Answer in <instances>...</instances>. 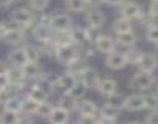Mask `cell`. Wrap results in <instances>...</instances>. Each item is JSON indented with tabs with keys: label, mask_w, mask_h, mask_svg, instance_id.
<instances>
[{
	"label": "cell",
	"mask_w": 158,
	"mask_h": 124,
	"mask_svg": "<svg viewBox=\"0 0 158 124\" xmlns=\"http://www.w3.org/2000/svg\"><path fill=\"white\" fill-rule=\"evenodd\" d=\"M56 58L59 62L64 63V65H72L75 61L78 60V54L76 51V49L73 47V45L71 46H61V47H56Z\"/></svg>",
	"instance_id": "cell-1"
},
{
	"label": "cell",
	"mask_w": 158,
	"mask_h": 124,
	"mask_svg": "<svg viewBox=\"0 0 158 124\" xmlns=\"http://www.w3.org/2000/svg\"><path fill=\"white\" fill-rule=\"evenodd\" d=\"M153 76L152 73H148V72H143V71H139L137 73L133 74V77L131 78V87L133 88H137V90H148L152 87L153 85Z\"/></svg>",
	"instance_id": "cell-2"
},
{
	"label": "cell",
	"mask_w": 158,
	"mask_h": 124,
	"mask_svg": "<svg viewBox=\"0 0 158 124\" xmlns=\"http://www.w3.org/2000/svg\"><path fill=\"white\" fill-rule=\"evenodd\" d=\"M80 77H81V82L87 88H97L98 82H100V77H98V72L95 68L86 66L81 71Z\"/></svg>",
	"instance_id": "cell-3"
},
{
	"label": "cell",
	"mask_w": 158,
	"mask_h": 124,
	"mask_svg": "<svg viewBox=\"0 0 158 124\" xmlns=\"http://www.w3.org/2000/svg\"><path fill=\"white\" fill-rule=\"evenodd\" d=\"M11 19L15 24L20 25V26H30L34 22V15L30 10L24 9V8H19L15 9L11 13Z\"/></svg>",
	"instance_id": "cell-4"
},
{
	"label": "cell",
	"mask_w": 158,
	"mask_h": 124,
	"mask_svg": "<svg viewBox=\"0 0 158 124\" xmlns=\"http://www.w3.org/2000/svg\"><path fill=\"white\" fill-rule=\"evenodd\" d=\"M72 20L69 15L66 14H57L51 16V22H50V27L57 32H64L67 31L71 27Z\"/></svg>",
	"instance_id": "cell-5"
},
{
	"label": "cell",
	"mask_w": 158,
	"mask_h": 124,
	"mask_svg": "<svg viewBox=\"0 0 158 124\" xmlns=\"http://www.w3.org/2000/svg\"><path fill=\"white\" fill-rule=\"evenodd\" d=\"M106 65L111 70H121V68H123L127 65L125 54L118 52V51H113V52L108 54L107 57H106Z\"/></svg>",
	"instance_id": "cell-6"
},
{
	"label": "cell",
	"mask_w": 158,
	"mask_h": 124,
	"mask_svg": "<svg viewBox=\"0 0 158 124\" xmlns=\"http://www.w3.org/2000/svg\"><path fill=\"white\" fill-rule=\"evenodd\" d=\"M121 14H122V18L127 20L138 19L142 14V9L135 2H126L121 5Z\"/></svg>",
	"instance_id": "cell-7"
},
{
	"label": "cell",
	"mask_w": 158,
	"mask_h": 124,
	"mask_svg": "<svg viewBox=\"0 0 158 124\" xmlns=\"http://www.w3.org/2000/svg\"><path fill=\"white\" fill-rule=\"evenodd\" d=\"M146 108V97L142 94H133L126 98L123 109L128 112H137Z\"/></svg>",
	"instance_id": "cell-8"
},
{
	"label": "cell",
	"mask_w": 158,
	"mask_h": 124,
	"mask_svg": "<svg viewBox=\"0 0 158 124\" xmlns=\"http://www.w3.org/2000/svg\"><path fill=\"white\" fill-rule=\"evenodd\" d=\"M157 63H158V61H157L156 55L147 52V54H142V56H141V58H139L137 66L139 67V71L152 73V72L156 70Z\"/></svg>",
	"instance_id": "cell-9"
},
{
	"label": "cell",
	"mask_w": 158,
	"mask_h": 124,
	"mask_svg": "<svg viewBox=\"0 0 158 124\" xmlns=\"http://www.w3.org/2000/svg\"><path fill=\"white\" fill-rule=\"evenodd\" d=\"M9 62L16 67V68H23L29 61H27V56H26V51H25V47H19V49H15L13 50L9 56Z\"/></svg>",
	"instance_id": "cell-10"
},
{
	"label": "cell",
	"mask_w": 158,
	"mask_h": 124,
	"mask_svg": "<svg viewBox=\"0 0 158 124\" xmlns=\"http://www.w3.org/2000/svg\"><path fill=\"white\" fill-rule=\"evenodd\" d=\"M76 82H77L76 76L72 74L71 72H67V73H65V74L57 77L56 81H54V87L57 86L59 88L64 90L65 93H67V92L76 85Z\"/></svg>",
	"instance_id": "cell-11"
},
{
	"label": "cell",
	"mask_w": 158,
	"mask_h": 124,
	"mask_svg": "<svg viewBox=\"0 0 158 124\" xmlns=\"http://www.w3.org/2000/svg\"><path fill=\"white\" fill-rule=\"evenodd\" d=\"M95 46L96 49L100 51V52H103V54H111L114 51V47H116V42L110 36H105V35H101L96 38V42H95Z\"/></svg>",
	"instance_id": "cell-12"
},
{
	"label": "cell",
	"mask_w": 158,
	"mask_h": 124,
	"mask_svg": "<svg viewBox=\"0 0 158 124\" xmlns=\"http://www.w3.org/2000/svg\"><path fill=\"white\" fill-rule=\"evenodd\" d=\"M86 21L92 29H100L105 22V14L101 10L94 8L87 13Z\"/></svg>",
	"instance_id": "cell-13"
},
{
	"label": "cell",
	"mask_w": 158,
	"mask_h": 124,
	"mask_svg": "<svg viewBox=\"0 0 158 124\" xmlns=\"http://www.w3.org/2000/svg\"><path fill=\"white\" fill-rule=\"evenodd\" d=\"M51 27L50 26H46V25H41L39 24L35 26L32 34H34V37L41 42H49V41L52 38V35H51Z\"/></svg>",
	"instance_id": "cell-14"
},
{
	"label": "cell",
	"mask_w": 158,
	"mask_h": 124,
	"mask_svg": "<svg viewBox=\"0 0 158 124\" xmlns=\"http://www.w3.org/2000/svg\"><path fill=\"white\" fill-rule=\"evenodd\" d=\"M97 90L103 96H111L113 93H116V90H117V83L114 79H111V78H105L102 81L98 82V86H97Z\"/></svg>",
	"instance_id": "cell-15"
},
{
	"label": "cell",
	"mask_w": 158,
	"mask_h": 124,
	"mask_svg": "<svg viewBox=\"0 0 158 124\" xmlns=\"http://www.w3.org/2000/svg\"><path fill=\"white\" fill-rule=\"evenodd\" d=\"M49 120L51 122V124H67L69 120V112L57 107L54 108L51 115L49 117Z\"/></svg>",
	"instance_id": "cell-16"
},
{
	"label": "cell",
	"mask_w": 158,
	"mask_h": 124,
	"mask_svg": "<svg viewBox=\"0 0 158 124\" xmlns=\"http://www.w3.org/2000/svg\"><path fill=\"white\" fill-rule=\"evenodd\" d=\"M24 37L25 35L20 29H9L6 35L4 36V40L10 45H19L24 41Z\"/></svg>",
	"instance_id": "cell-17"
},
{
	"label": "cell",
	"mask_w": 158,
	"mask_h": 124,
	"mask_svg": "<svg viewBox=\"0 0 158 124\" xmlns=\"http://www.w3.org/2000/svg\"><path fill=\"white\" fill-rule=\"evenodd\" d=\"M136 41H137V36L132 30L122 34H117V42L125 47H132L136 44Z\"/></svg>",
	"instance_id": "cell-18"
},
{
	"label": "cell",
	"mask_w": 158,
	"mask_h": 124,
	"mask_svg": "<svg viewBox=\"0 0 158 124\" xmlns=\"http://www.w3.org/2000/svg\"><path fill=\"white\" fill-rule=\"evenodd\" d=\"M70 34H71L73 44H77V45H82V44H85L86 41L89 40V34L82 27H76Z\"/></svg>",
	"instance_id": "cell-19"
},
{
	"label": "cell",
	"mask_w": 158,
	"mask_h": 124,
	"mask_svg": "<svg viewBox=\"0 0 158 124\" xmlns=\"http://www.w3.org/2000/svg\"><path fill=\"white\" fill-rule=\"evenodd\" d=\"M59 107L65 109V110H67V112H70V110H72V109H75L77 107V101L73 97H71L69 93H65L59 99Z\"/></svg>",
	"instance_id": "cell-20"
},
{
	"label": "cell",
	"mask_w": 158,
	"mask_h": 124,
	"mask_svg": "<svg viewBox=\"0 0 158 124\" xmlns=\"http://www.w3.org/2000/svg\"><path fill=\"white\" fill-rule=\"evenodd\" d=\"M23 74H24V78H36L40 74V67H39L37 63H34V62H27L23 68Z\"/></svg>",
	"instance_id": "cell-21"
},
{
	"label": "cell",
	"mask_w": 158,
	"mask_h": 124,
	"mask_svg": "<svg viewBox=\"0 0 158 124\" xmlns=\"http://www.w3.org/2000/svg\"><path fill=\"white\" fill-rule=\"evenodd\" d=\"M125 101H126V97H123L122 94L113 93V94H111V96L107 97V103L106 104H108V106H111V107H113V108L120 110V109H123Z\"/></svg>",
	"instance_id": "cell-22"
},
{
	"label": "cell",
	"mask_w": 158,
	"mask_h": 124,
	"mask_svg": "<svg viewBox=\"0 0 158 124\" xmlns=\"http://www.w3.org/2000/svg\"><path fill=\"white\" fill-rule=\"evenodd\" d=\"M113 30L117 34H122V32H127L132 30V25H131V20H127L125 18H120L113 21Z\"/></svg>",
	"instance_id": "cell-23"
},
{
	"label": "cell",
	"mask_w": 158,
	"mask_h": 124,
	"mask_svg": "<svg viewBox=\"0 0 158 124\" xmlns=\"http://www.w3.org/2000/svg\"><path fill=\"white\" fill-rule=\"evenodd\" d=\"M78 110H80L81 115H95L97 112V107L91 101H82L78 104Z\"/></svg>",
	"instance_id": "cell-24"
},
{
	"label": "cell",
	"mask_w": 158,
	"mask_h": 124,
	"mask_svg": "<svg viewBox=\"0 0 158 124\" xmlns=\"http://www.w3.org/2000/svg\"><path fill=\"white\" fill-rule=\"evenodd\" d=\"M86 91H87V87L82 83L81 81H77V82H76V85H75V86H73V87H72L67 93L77 101V99H80V98H82V97L85 96Z\"/></svg>",
	"instance_id": "cell-25"
},
{
	"label": "cell",
	"mask_w": 158,
	"mask_h": 124,
	"mask_svg": "<svg viewBox=\"0 0 158 124\" xmlns=\"http://www.w3.org/2000/svg\"><path fill=\"white\" fill-rule=\"evenodd\" d=\"M4 107L6 110L19 113L21 110V107H23V101L19 99L18 97H10L4 102Z\"/></svg>",
	"instance_id": "cell-26"
},
{
	"label": "cell",
	"mask_w": 158,
	"mask_h": 124,
	"mask_svg": "<svg viewBox=\"0 0 158 124\" xmlns=\"http://www.w3.org/2000/svg\"><path fill=\"white\" fill-rule=\"evenodd\" d=\"M39 104L35 102L34 99H31L30 97H26L24 101H23V107H21V110L25 113V114H36V110L39 108Z\"/></svg>",
	"instance_id": "cell-27"
},
{
	"label": "cell",
	"mask_w": 158,
	"mask_h": 124,
	"mask_svg": "<svg viewBox=\"0 0 158 124\" xmlns=\"http://www.w3.org/2000/svg\"><path fill=\"white\" fill-rule=\"evenodd\" d=\"M67 8L73 13H80L84 11L87 6L86 0H66Z\"/></svg>",
	"instance_id": "cell-28"
},
{
	"label": "cell",
	"mask_w": 158,
	"mask_h": 124,
	"mask_svg": "<svg viewBox=\"0 0 158 124\" xmlns=\"http://www.w3.org/2000/svg\"><path fill=\"white\" fill-rule=\"evenodd\" d=\"M16 120H18V113L6 109L0 113V124H16Z\"/></svg>",
	"instance_id": "cell-29"
},
{
	"label": "cell",
	"mask_w": 158,
	"mask_h": 124,
	"mask_svg": "<svg viewBox=\"0 0 158 124\" xmlns=\"http://www.w3.org/2000/svg\"><path fill=\"white\" fill-rule=\"evenodd\" d=\"M27 97H30L31 99H34L35 102H37V103H44V102H46V98H48V94L43 91V90H40L37 86H35L31 91H30V93H29V96Z\"/></svg>",
	"instance_id": "cell-30"
},
{
	"label": "cell",
	"mask_w": 158,
	"mask_h": 124,
	"mask_svg": "<svg viewBox=\"0 0 158 124\" xmlns=\"http://www.w3.org/2000/svg\"><path fill=\"white\" fill-rule=\"evenodd\" d=\"M52 110H54V107H52L50 103L44 102V103L39 104V108H37V110H36V114H37L39 117H41V118H49V117L51 115Z\"/></svg>",
	"instance_id": "cell-31"
},
{
	"label": "cell",
	"mask_w": 158,
	"mask_h": 124,
	"mask_svg": "<svg viewBox=\"0 0 158 124\" xmlns=\"http://www.w3.org/2000/svg\"><path fill=\"white\" fill-rule=\"evenodd\" d=\"M40 90H43L48 96L54 91V82L52 81H49L48 78H40L37 82V85H36Z\"/></svg>",
	"instance_id": "cell-32"
},
{
	"label": "cell",
	"mask_w": 158,
	"mask_h": 124,
	"mask_svg": "<svg viewBox=\"0 0 158 124\" xmlns=\"http://www.w3.org/2000/svg\"><path fill=\"white\" fill-rule=\"evenodd\" d=\"M50 0H29V6L35 11H44L49 6Z\"/></svg>",
	"instance_id": "cell-33"
},
{
	"label": "cell",
	"mask_w": 158,
	"mask_h": 124,
	"mask_svg": "<svg viewBox=\"0 0 158 124\" xmlns=\"http://www.w3.org/2000/svg\"><path fill=\"white\" fill-rule=\"evenodd\" d=\"M118 109L108 106V104H105L103 108L101 109V117L103 118H108V119H116V117L118 115Z\"/></svg>",
	"instance_id": "cell-34"
},
{
	"label": "cell",
	"mask_w": 158,
	"mask_h": 124,
	"mask_svg": "<svg viewBox=\"0 0 158 124\" xmlns=\"http://www.w3.org/2000/svg\"><path fill=\"white\" fill-rule=\"evenodd\" d=\"M125 56H126V61H127V63L137 65L138 61H139V58H141V56H142V54H141L139 51L132 49V50H128V51L125 54Z\"/></svg>",
	"instance_id": "cell-35"
},
{
	"label": "cell",
	"mask_w": 158,
	"mask_h": 124,
	"mask_svg": "<svg viewBox=\"0 0 158 124\" xmlns=\"http://www.w3.org/2000/svg\"><path fill=\"white\" fill-rule=\"evenodd\" d=\"M146 37L149 42L153 44H158V25H152L147 29L146 32Z\"/></svg>",
	"instance_id": "cell-36"
},
{
	"label": "cell",
	"mask_w": 158,
	"mask_h": 124,
	"mask_svg": "<svg viewBox=\"0 0 158 124\" xmlns=\"http://www.w3.org/2000/svg\"><path fill=\"white\" fill-rule=\"evenodd\" d=\"M25 51H26L27 61H29V62L37 63V60H39V57H40V52L37 51V49L34 47V46H26V47H25Z\"/></svg>",
	"instance_id": "cell-37"
},
{
	"label": "cell",
	"mask_w": 158,
	"mask_h": 124,
	"mask_svg": "<svg viewBox=\"0 0 158 124\" xmlns=\"http://www.w3.org/2000/svg\"><path fill=\"white\" fill-rule=\"evenodd\" d=\"M144 97H146V108L151 109L152 112H156L158 109V93L144 96Z\"/></svg>",
	"instance_id": "cell-38"
},
{
	"label": "cell",
	"mask_w": 158,
	"mask_h": 124,
	"mask_svg": "<svg viewBox=\"0 0 158 124\" xmlns=\"http://www.w3.org/2000/svg\"><path fill=\"white\" fill-rule=\"evenodd\" d=\"M78 124H98V123L95 115H81Z\"/></svg>",
	"instance_id": "cell-39"
},
{
	"label": "cell",
	"mask_w": 158,
	"mask_h": 124,
	"mask_svg": "<svg viewBox=\"0 0 158 124\" xmlns=\"http://www.w3.org/2000/svg\"><path fill=\"white\" fill-rule=\"evenodd\" d=\"M16 124H34V120H32V118H31L29 114H25V115H18Z\"/></svg>",
	"instance_id": "cell-40"
},
{
	"label": "cell",
	"mask_w": 158,
	"mask_h": 124,
	"mask_svg": "<svg viewBox=\"0 0 158 124\" xmlns=\"http://www.w3.org/2000/svg\"><path fill=\"white\" fill-rule=\"evenodd\" d=\"M146 124H158V112H151L146 118Z\"/></svg>",
	"instance_id": "cell-41"
},
{
	"label": "cell",
	"mask_w": 158,
	"mask_h": 124,
	"mask_svg": "<svg viewBox=\"0 0 158 124\" xmlns=\"http://www.w3.org/2000/svg\"><path fill=\"white\" fill-rule=\"evenodd\" d=\"M149 13H151L154 18H158V0H154V2L151 3Z\"/></svg>",
	"instance_id": "cell-42"
},
{
	"label": "cell",
	"mask_w": 158,
	"mask_h": 124,
	"mask_svg": "<svg viewBox=\"0 0 158 124\" xmlns=\"http://www.w3.org/2000/svg\"><path fill=\"white\" fill-rule=\"evenodd\" d=\"M9 85H10V83H9V77H8V74L0 76V90H5Z\"/></svg>",
	"instance_id": "cell-43"
},
{
	"label": "cell",
	"mask_w": 158,
	"mask_h": 124,
	"mask_svg": "<svg viewBox=\"0 0 158 124\" xmlns=\"http://www.w3.org/2000/svg\"><path fill=\"white\" fill-rule=\"evenodd\" d=\"M103 3H106L110 6H118L123 4V0H103Z\"/></svg>",
	"instance_id": "cell-44"
},
{
	"label": "cell",
	"mask_w": 158,
	"mask_h": 124,
	"mask_svg": "<svg viewBox=\"0 0 158 124\" xmlns=\"http://www.w3.org/2000/svg\"><path fill=\"white\" fill-rule=\"evenodd\" d=\"M97 123L98 124H117L116 123V119H108V118H103V117H101L100 119H97Z\"/></svg>",
	"instance_id": "cell-45"
},
{
	"label": "cell",
	"mask_w": 158,
	"mask_h": 124,
	"mask_svg": "<svg viewBox=\"0 0 158 124\" xmlns=\"http://www.w3.org/2000/svg\"><path fill=\"white\" fill-rule=\"evenodd\" d=\"M9 73V68L4 62H0V76H5Z\"/></svg>",
	"instance_id": "cell-46"
},
{
	"label": "cell",
	"mask_w": 158,
	"mask_h": 124,
	"mask_svg": "<svg viewBox=\"0 0 158 124\" xmlns=\"http://www.w3.org/2000/svg\"><path fill=\"white\" fill-rule=\"evenodd\" d=\"M87 5H91V6H97L98 4L103 3V0H86Z\"/></svg>",
	"instance_id": "cell-47"
},
{
	"label": "cell",
	"mask_w": 158,
	"mask_h": 124,
	"mask_svg": "<svg viewBox=\"0 0 158 124\" xmlns=\"http://www.w3.org/2000/svg\"><path fill=\"white\" fill-rule=\"evenodd\" d=\"M13 2H14V0H0V6H2V8H6V6H9Z\"/></svg>",
	"instance_id": "cell-48"
},
{
	"label": "cell",
	"mask_w": 158,
	"mask_h": 124,
	"mask_svg": "<svg viewBox=\"0 0 158 124\" xmlns=\"http://www.w3.org/2000/svg\"><path fill=\"white\" fill-rule=\"evenodd\" d=\"M126 124H142V123H139V122H128Z\"/></svg>",
	"instance_id": "cell-49"
},
{
	"label": "cell",
	"mask_w": 158,
	"mask_h": 124,
	"mask_svg": "<svg viewBox=\"0 0 158 124\" xmlns=\"http://www.w3.org/2000/svg\"><path fill=\"white\" fill-rule=\"evenodd\" d=\"M2 91H3V90H0V99H2Z\"/></svg>",
	"instance_id": "cell-50"
},
{
	"label": "cell",
	"mask_w": 158,
	"mask_h": 124,
	"mask_svg": "<svg viewBox=\"0 0 158 124\" xmlns=\"http://www.w3.org/2000/svg\"><path fill=\"white\" fill-rule=\"evenodd\" d=\"M152 2H154V0H152Z\"/></svg>",
	"instance_id": "cell-51"
},
{
	"label": "cell",
	"mask_w": 158,
	"mask_h": 124,
	"mask_svg": "<svg viewBox=\"0 0 158 124\" xmlns=\"http://www.w3.org/2000/svg\"><path fill=\"white\" fill-rule=\"evenodd\" d=\"M77 124H78V123H77Z\"/></svg>",
	"instance_id": "cell-52"
}]
</instances>
